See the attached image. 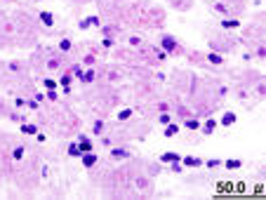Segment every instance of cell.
Returning <instances> with one entry per match:
<instances>
[{
  "label": "cell",
  "instance_id": "cell-1",
  "mask_svg": "<svg viewBox=\"0 0 266 200\" xmlns=\"http://www.w3.org/2000/svg\"><path fill=\"white\" fill-rule=\"evenodd\" d=\"M94 163H97V155H94V153H90V151H87L85 155H83V165H85V167H92Z\"/></svg>",
  "mask_w": 266,
  "mask_h": 200
},
{
  "label": "cell",
  "instance_id": "cell-2",
  "mask_svg": "<svg viewBox=\"0 0 266 200\" xmlns=\"http://www.w3.org/2000/svg\"><path fill=\"white\" fill-rule=\"evenodd\" d=\"M40 21H43L45 26H52V24H54V17L50 14V12H40Z\"/></svg>",
  "mask_w": 266,
  "mask_h": 200
},
{
  "label": "cell",
  "instance_id": "cell-3",
  "mask_svg": "<svg viewBox=\"0 0 266 200\" xmlns=\"http://www.w3.org/2000/svg\"><path fill=\"white\" fill-rule=\"evenodd\" d=\"M78 141H80V144H78V146H80V151H83V153H87V151H92V144H90V141H87V137H80V139H78Z\"/></svg>",
  "mask_w": 266,
  "mask_h": 200
},
{
  "label": "cell",
  "instance_id": "cell-4",
  "mask_svg": "<svg viewBox=\"0 0 266 200\" xmlns=\"http://www.w3.org/2000/svg\"><path fill=\"white\" fill-rule=\"evenodd\" d=\"M160 160H163V163H177V160H179V155H177V153H163V155H160Z\"/></svg>",
  "mask_w": 266,
  "mask_h": 200
},
{
  "label": "cell",
  "instance_id": "cell-5",
  "mask_svg": "<svg viewBox=\"0 0 266 200\" xmlns=\"http://www.w3.org/2000/svg\"><path fill=\"white\" fill-rule=\"evenodd\" d=\"M111 155H113V158H127V155H130V151H125V148H113V151H111Z\"/></svg>",
  "mask_w": 266,
  "mask_h": 200
},
{
  "label": "cell",
  "instance_id": "cell-6",
  "mask_svg": "<svg viewBox=\"0 0 266 200\" xmlns=\"http://www.w3.org/2000/svg\"><path fill=\"white\" fill-rule=\"evenodd\" d=\"M69 155H73V158L83 155V151H80V146H78V144H71V146H69Z\"/></svg>",
  "mask_w": 266,
  "mask_h": 200
},
{
  "label": "cell",
  "instance_id": "cell-7",
  "mask_svg": "<svg viewBox=\"0 0 266 200\" xmlns=\"http://www.w3.org/2000/svg\"><path fill=\"white\" fill-rule=\"evenodd\" d=\"M221 26H224V28H238V26H240V21H235V19H229V21H226V19H224V21H221Z\"/></svg>",
  "mask_w": 266,
  "mask_h": 200
},
{
  "label": "cell",
  "instance_id": "cell-8",
  "mask_svg": "<svg viewBox=\"0 0 266 200\" xmlns=\"http://www.w3.org/2000/svg\"><path fill=\"white\" fill-rule=\"evenodd\" d=\"M163 47H165V50H170V52H172V50L177 47V42L172 40V38H163Z\"/></svg>",
  "mask_w": 266,
  "mask_h": 200
},
{
  "label": "cell",
  "instance_id": "cell-9",
  "mask_svg": "<svg viewBox=\"0 0 266 200\" xmlns=\"http://www.w3.org/2000/svg\"><path fill=\"white\" fill-rule=\"evenodd\" d=\"M233 122H235V116H233V113H226V116L221 118V125H233Z\"/></svg>",
  "mask_w": 266,
  "mask_h": 200
},
{
  "label": "cell",
  "instance_id": "cell-10",
  "mask_svg": "<svg viewBox=\"0 0 266 200\" xmlns=\"http://www.w3.org/2000/svg\"><path fill=\"white\" fill-rule=\"evenodd\" d=\"M177 132H179V127H177V125H167V130H165V137H174Z\"/></svg>",
  "mask_w": 266,
  "mask_h": 200
},
{
  "label": "cell",
  "instance_id": "cell-11",
  "mask_svg": "<svg viewBox=\"0 0 266 200\" xmlns=\"http://www.w3.org/2000/svg\"><path fill=\"white\" fill-rule=\"evenodd\" d=\"M21 132H24V134H38V127H33V125H24Z\"/></svg>",
  "mask_w": 266,
  "mask_h": 200
},
{
  "label": "cell",
  "instance_id": "cell-12",
  "mask_svg": "<svg viewBox=\"0 0 266 200\" xmlns=\"http://www.w3.org/2000/svg\"><path fill=\"white\" fill-rule=\"evenodd\" d=\"M184 165H186V167H188V165L196 167V165H200V160H198V158H184Z\"/></svg>",
  "mask_w": 266,
  "mask_h": 200
},
{
  "label": "cell",
  "instance_id": "cell-13",
  "mask_svg": "<svg viewBox=\"0 0 266 200\" xmlns=\"http://www.w3.org/2000/svg\"><path fill=\"white\" fill-rule=\"evenodd\" d=\"M226 167H229V169H238L240 167V160H226Z\"/></svg>",
  "mask_w": 266,
  "mask_h": 200
},
{
  "label": "cell",
  "instance_id": "cell-14",
  "mask_svg": "<svg viewBox=\"0 0 266 200\" xmlns=\"http://www.w3.org/2000/svg\"><path fill=\"white\" fill-rule=\"evenodd\" d=\"M130 116H132V111H130V108H125V111H120V113H118V118H120V120H127Z\"/></svg>",
  "mask_w": 266,
  "mask_h": 200
},
{
  "label": "cell",
  "instance_id": "cell-15",
  "mask_svg": "<svg viewBox=\"0 0 266 200\" xmlns=\"http://www.w3.org/2000/svg\"><path fill=\"white\" fill-rule=\"evenodd\" d=\"M80 80H85V83H92V80H94V71H87V73L83 75Z\"/></svg>",
  "mask_w": 266,
  "mask_h": 200
},
{
  "label": "cell",
  "instance_id": "cell-16",
  "mask_svg": "<svg viewBox=\"0 0 266 200\" xmlns=\"http://www.w3.org/2000/svg\"><path fill=\"white\" fill-rule=\"evenodd\" d=\"M207 59H210V61H212V64H221V57H219V54H207Z\"/></svg>",
  "mask_w": 266,
  "mask_h": 200
},
{
  "label": "cell",
  "instance_id": "cell-17",
  "mask_svg": "<svg viewBox=\"0 0 266 200\" xmlns=\"http://www.w3.org/2000/svg\"><path fill=\"white\" fill-rule=\"evenodd\" d=\"M186 127L188 130H198L200 125H198V120H186Z\"/></svg>",
  "mask_w": 266,
  "mask_h": 200
},
{
  "label": "cell",
  "instance_id": "cell-18",
  "mask_svg": "<svg viewBox=\"0 0 266 200\" xmlns=\"http://www.w3.org/2000/svg\"><path fill=\"white\" fill-rule=\"evenodd\" d=\"M45 87H47V90H54V87H57V83H54L52 78H47V80H45Z\"/></svg>",
  "mask_w": 266,
  "mask_h": 200
},
{
  "label": "cell",
  "instance_id": "cell-19",
  "mask_svg": "<svg viewBox=\"0 0 266 200\" xmlns=\"http://www.w3.org/2000/svg\"><path fill=\"white\" fill-rule=\"evenodd\" d=\"M59 47L64 50V52H66V50H71V40H61V42H59Z\"/></svg>",
  "mask_w": 266,
  "mask_h": 200
},
{
  "label": "cell",
  "instance_id": "cell-20",
  "mask_svg": "<svg viewBox=\"0 0 266 200\" xmlns=\"http://www.w3.org/2000/svg\"><path fill=\"white\" fill-rule=\"evenodd\" d=\"M214 130V120H207V122H205V132H207V134H210V132H212Z\"/></svg>",
  "mask_w": 266,
  "mask_h": 200
},
{
  "label": "cell",
  "instance_id": "cell-21",
  "mask_svg": "<svg viewBox=\"0 0 266 200\" xmlns=\"http://www.w3.org/2000/svg\"><path fill=\"white\" fill-rule=\"evenodd\" d=\"M21 155H24V148H21V146H19V148H17V151H14V158H17V160H19V158H21Z\"/></svg>",
  "mask_w": 266,
  "mask_h": 200
},
{
  "label": "cell",
  "instance_id": "cell-22",
  "mask_svg": "<svg viewBox=\"0 0 266 200\" xmlns=\"http://www.w3.org/2000/svg\"><path fill=\"white\" fill-rule=\"evenodd\" d=\"M101 127H104V125H101V122L97 120V122H94V134H99V132H101Z\"/></svg>",
  "mask_w": 266,
  "mask_h": 200
},
{
  "label": "cell",
  "instance_id": "cell-23",
  "mask_svg": "<svg viewBox=\"0 0 266 200\" xmlns=\"http://www.w3.org/2000/svg\"><path fill=\"white\" fill-rule=\"evenodd\" d=\"M71 78H73V75H61V83L69 85V83H71Z\"/></svg>",
  "mask_w": 266,
  "mask_h": 200
}]
</instances>
